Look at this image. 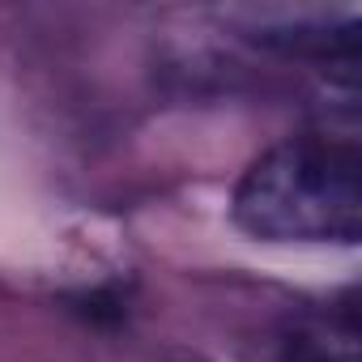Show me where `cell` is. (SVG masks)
Listing matches in <instances>:
<instances>
[{"mask_svg":"<svg viewBox=\"0 0 362 362\" xmlns=\"http://www.w3.org/2000/svg\"><path fill=\"white\" fill-rule=\"evenodd\" d=\"M235 222L264 243L354 247L362 235V179L354 145L315 136L273 145L239 179Z\"/></svg>","mask_w":362,"mask_h":362,"instance_id":"6da1fadb","label":"cell"},{"mask_svg":"<svg viewBox=\"0 0 362 362\" xmlns=\"http://www.w3.org/2000/svg\"><path fill=\"white\" fill-rule=\"evenodd\" d=\"M281 362H358V328L349 315H298L281 328Z\"/></svg>","mask_w":362,"mask_h":362,"instance_id":"7a4b0ae2","label":"cell"}]
</instances>
